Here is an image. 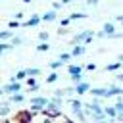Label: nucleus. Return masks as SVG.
<instances>
[{
  "mask_svg": "<svg viewBox=\"0 0 123 123\" xmlns=\"http://www.w3.org/2000/svg\"><path fill=\"white\" fill-rule=\"evenodd\" d=\"M92 37H94V31H83V33H79L77 37H73V40H71V44H88L90 40H92Z\"/></svg>",
  "mask_w": 123,
  "mask_h": 123,
  "instance_id": "obj_1",
  "label": "nucleus"
},
{
  "mask_svg": "<svg viewBox=\"0 0 123 123\" xmlns=\"http://www.w3.org/2000/svg\"><path fill=\"white\" fill-rule=\"evenodd\" d=\"M102 31L106 33V38H108V37H111V35H115V25H113L111 21H108V23H104V27H102Z\"/></svg>",
  "mask_w": 123,
  "mask_h": 123,
  "instance_id": "obj_2",
  "label": "nucleus"
},
{
  "mask_svg": "<svg viewBox=\"0 0 123 123\" xmlns=\"http://www.w3.org/2000/svg\"><path fill=\"white\" fill-rule=\"evenodd\" d=\"M90 90V85L88 83H79L77 86H75V92L77 94H85V92H88Z\"/></svg>",
  "mask_w": 123,
  "mask_h": 123,
  "instance_id": "obj_3",
  "label": "nucleus"
},
{
  "mask_svg": "<svg viewBox=\"0 0 123 123\" xmlns=\"http://www.w3.org/2000/svg\"><path fill=\"white\" fill-rule=\"evenodd\" d=\"M31 102H33V108H35V110H38V108H42V106H46V104H48V100H46V98H33Z\"/></svg>",
  "mask_w": 123,
  "mask_h": 123,
  "instance_id": "obj_4",
  "label": "nucleus"
},
{
  "mask_svg": "<svg viewBox=\"0 0 123 123\" xmlns=\"http://www.w3.org/2000/svg\"><path fill=\"white\" fill-rule=\"evenodd\" d=\"M90 92L94 96H100V98H108V88H90Z\"/></svg>",
  "mask_w": 123,
  "mask_h": 123,
  "instance_id": "obj_5",
  "label": "nucleus"
},
{
  "mask_svg": "<svg viewBox=\"0 0 123 123\" xmlns=\"http://www.w3.org/2000/svg\"><path fill=\"white\" fill-rule=\"evenodd\" d=\"M85 50H86V48H85V44H77V46L71 50V56H83V54H85Z\"/></svg>",
  "mask_w": 123,
  "mask_h": 123,
  "instance_id": "obj_6",
  "label": "nucleus"
},
{
  "mask_svg": "<svg viewBox=\"0 0 123 123\" xmlns=\"http://www.w3.org/2000/svg\"><path fill=\"white\" fill-rule=\"evenodd\" d=\"M54 19H56V10H50L42 15V21H54Z\"/></svg>",
  "mask_w": 123,
  "mask_h": 123,
  "instance_id": "obj_7",
  "label": "nucleus"
},
{
  "mask_svg": "<svg viewBox=\"0 0 123 123\" xmlns=\"http://www.w3.org/2000/svg\"><path fill=\"white\" fill-rule=\"evenodd\" d=\"M4 90H6V92H19V83H15V81H13V83H10Z\"/></svg>",
  "mask_w": 123,
  "mask_h": 123,
  "instance_id": "obj_8",
  "label": "nucleus"
},
{
  "mask_svg": "<svg viewBox=\"0 0 123 123\" xmlns=\"http://www.w3.org/2000/svg\"><path fill=\"white\" fill-rule=\"evenodd\" d=\"M121 92H123V90H121L119 86H110V88H108V98H110V96H119Z\"/></svg>",
  "mask_w": 123,
  "mask_h": 123,
  "instance_id": "obj_9",
  "label": "nucleus"
},
{
  "mask_svg": "<svg viewBox=\"0 0 123 123\" xmlns=\"http://www.w3.org/2000/svg\"><path fill=\"white\" fill-rule=\"evenodd\" d=\"M67 71H69V75L73 77V75H81V71H83V69H81L79 65H69V67H67Z\"/></svg>",
  "mask_w": 123,
  "mask_h": 123,
  "instance_id": "obj_10",
  "label": "nucleus"
},
{
  "mask_svg": "<svg viewBox=\"0 0 123 123\" xmlns=\"http://www.w3.org/2000/svg\"><path fill=\"white\" fill-rule=\"evenodd\" d=\"M40 19H42L40 15H33V17H31V19H29V21H27L25 25H27V27H35V25H37V23H38Z\"/></svg>",
  "mask_w": 123,
  "mask_h": 123,
  "instance_id": "obj_11",
  "label": "nucleus"
},
{
  "mask_svg": "<svg viewBox=\"0 0 123 123\" xmlns=\"http://www.w3.org/2000/svg\"><path fill=\"white\" fill-rule=\"evenodd\" d=\"M106 115H110V117H117V111H115V108L113 106H106Z\"/></svg>",
  "mask_w": 123,
  "mask_h": 123,
  "instance_id": "obj_12",
  "label": "nucleus"
},
{
  "mask_svg": "<svg viewBox=\"0 0 123 123\" xmlns=\"http://www.w3.org/2000/svg\"><path fill=\"white\" fill-rule=\"evenodd\" d=\"M119 67H121V62H115V63H110L106 69H108V71H117Z\"/></svg>",
  "mask_w": 123,
  "mask_h": 123,
  "instance_id": "obj_13",
  "label": "nucleus"
},
{
  "mask_svg": "<svg viewBox=\"0 0 123 123\" xmlns=\"http://www.w3.org/2000/svg\"><path fill=\"white\" fill-rule=\"evenodd\" d=\"M71 108H73V111H79V110L83 108V104H81L79 100H71Z\"/></svg>",
  "mask_w": 123,
  "mask_h": 123,
  "instance_id": "obj_14",
  "label": "nucleus"
},
{
  "mask_svg": "<svg viewBox=\"0 0 123 123\" xmlns=\"http://www.w3.org/2000/svg\"><path fill=\"white\" fill-rule=\"evenodd\" d=\"M85 17H86V15H85V13H81V12H75V13H71V15H69V19H85Z\"/></svg>",
  "mask_w": 123,
  "mask_h": 123,
  "instance_id": "obj_15",
  "label": "nucleus"
},
{
  "mask_svg": "<svg viewBox=\"0 0 123 123\" xmlns=\"http://www.w3.org/2000/svg\"><path fill=\"white\" fill-rule=\"evenodd\" d=\"M27 71V75H38L40 73V69H37V67H33V69H25Z\"/></svg>",
  "mask_w": 123,
  "mask_h": 123,
  "instance_id": "obj_16",
  "label": "nucleus"
},
{
  "mask_svg": "<svg viewBox=\"0 0 123 123\" xmlns=\"http://www.w3.org/2000/svg\"><path fill=\"white\" fill-rule=\"evenodd\" d=\"M23 77H27V71H19V73L13 77V81H19V79H23Z\"/></svg>",
  "mask_w": 123,
  "mask_h": 123,
  "instance_id": "obj_17",
  "label": "nucleus"
},
{
  "mask_svg": "<svg viewBox=\"0 0 123 123\" xmlns=\"http://www.w3.org/2000/svg\"><path fill=\"white\" fill-rule=\"evenodd\" d=\"M113 108H115V111H117V113H121V111H123V102H115V106H113Z\"/></svg>",
  "mask_w": 123,
  "mask_h": 123,
  "instance_id": "obj_18",
  "label": "nucleus"
},
{
  "mask_svg": "<svg viewBox=\"0 0 123 123\" xmlns=\"http://www.w3.org/2000/svg\"><path fill=\"white\" fill-rule=\"evenodd\" d=\"M37 48H38V52H46V50H48V44H46V42H42V44H38Z\"/></svg>",
  "mask_w": 123,
  "mask_h": 123,
  "instance_id": "obj_19",
  "label": "nucleus"
},
{
  "mask_svg": "<svg viewBox=\"0 0 123 123\" xmlns=\"http://www.w3.org/2000/svg\"><path fill=\"white\" fill-rule=\"evenodd\" d=\"M62 63H63V62H62V60H58V62H52V63H50V67H52V69H58Z\"/></svg>",
  "mask_w": 123,
  "mask_h": 123,
  "instance_id": "obj_20",
  "label": "nucleus"
},
{
  "mask_svg": "<svg viewBox=\"0 0 123 123\" xmlns=\"http://www.w3.org/2000/svg\"><path fill=\"white\" fill-rule=\"evenodd\" d=\"M12 37V31H2L0 33V38H10Z\"/></svg>",
  "mask_w": 123,
  "mask_h": 123,
  "instance_id": "obj_21",
  "label": "nucleus"
},
{
  "mask_svg": "<svg viewBox=\"0 0 123 123\" xmlns=\"http://www.w3.org/2000/svg\"><path fill=\"white\" fill-rule=\"evenodd\" d=\"M69 58H71V52H69V54L65 52V54H62V56H60V60H62V62H67Z\"/></svg>",
  "mask_w": 123,
  "mask_h": 123,
  "instance_id": "obj_22",
  "label": "nucleus"
},
{
  "mask_svg": "<svg viewBox=\"0 0 123 123\" xmlns=\"http://www.w3.org/2000/svg\"><path fill=\"white\" fill-rule=\"evenodd\" d=\"M56 79H58V75H56V73H52V75H48V79H46V81H48V83H54Z\"/></svg>",
  "mask_w": 123,
  "mask_h": 123,
  "instance_id": "obj_23",
  "label": "nucleus"
},
{
  "mask_svg": "<svg viewBox=\"0 0 123 123\" xmlns=\"http://www.w3.org/2000/svg\"><path fill=\"white\" fill-rule=\"evenodd\" d=\"M12 100H13V102H21V100H23V96H21V94H13V98H12Z\"/></svg>",
  "mask_w": 123,
  "mask_h": 123,
  "instance_id": "obj_24",
  "label": "nucleus"
},
{
  "mask_svg": "<svg viewBox=\"0 0 123 123\" xmlns=\"http://www.w3.org/2000/svg\"><path fill=\"white\" fill-rule=\"evenodd\" d=\"M12 48V44H0V52H4V50H10Z\"/></svg>",
  "mask_w": 123,
  "mask_h": 123,
  "instance_id": "obj_25",
  "label": "nucleus"
},
{
  "mask_svg": "<svg viewBox=\"0 0 123 123\" xmlns=\"http://www.w3.org/2000/svg\"><path fill=\"white\" fill-rule=\"evenodd\" d=\"M69 21H71L69 17H65V19H62V27H67V25H69Z\"/></svg>",
  "mask_w": 123,
  "mask_h": 123,
  "instance_id": "obj_26",
  "label": "nucleus"
},
{
  "mask_svg": "<svg viewBox=\"0 0 123 123\" xmlns=\"http://www.w3.org/2000/svg\"><path fill=\"white\" fill-rule=\"evenodd\" d=\"M38 38H40V40H46V38H48V33H44V31H42V33L38 35Z\"/></svg>",
  "mask_w": 123,
  "mask_h": 123,
  "instance_id": "obj_27",
  "label": "nucleus"
},
{
  "mask_svg": "<svg viewBox=\"0 0 123 123\" xmlns=\"http://www.w3.org/2000/svg\"><path fill=\"white\" fill-rule=\"evenodd\" d=\"M85 2H86V4H88V6H96V4H98V2H100V0H85Z\"/></svg>",
  "mask_w": 123,
  "mask_h": 123,
  "instance_id": "obj_28",
  "label": "nucleus"
},
{
  "mask_svg": "<svg viewBox=\"0 0 123 123\" xmlns=\"http://www.w3.org/2000/svg\"><path fill=\"white\" fill-rule=\"evenodd\" d=\"M15 27H19V23L17 21H10V29H15Z\"/></svg>",
  "mask_w": 123,
  "mask_h": 123,
  "instance_id": "obj_29",
  "label": "nucleus"
},
{
  "mask_svg": "<svg viewBox=\"0 0 123 123\" xmlns=\"http://www.w3.org/2000/svg\"><path fill=\"white\" fill-rule=\"evenodd\" d=\"M115 21H119V23L123 25V13H121V15H115Z\"/></svg>",
  "mask_w": 123,
  "mask_h": 123,
  "instance_id": "obj_30",
  "label": "nucleus"
},
{
  "mask_svg": "<svg viewBox=\"0 0 123 123\" xmlns=\"http://www.w3.org/2000/svg\"><path fill=\"white\" fill-rule=\"evenodd\" d=\"M62 6H63V4H62V2H56V4H54V10H60V8H62Z\"/></svg>",
  "mask_w": 123,
  "mask_h": 123,
  "instance_id": "obj_31",
  "label": "nucleus"
},
{
  "mask_svg": "<svg viewBox=\"0 0 123 123\" xmlns=\"http://www.w3.org/2000/svg\"><path fill=\"white\" fill-rule=\"evenodd\" d=\"M12 42H13V44H21V38H19V37H15V38H13Z\"/></svg>",
  "mask_w": 123,
  "mask_h": 123,
  "instance_id": "obj_32",
  "label": "nucleus"
},
{
  "mask_svg": "<svg viewBox=\"0 0 123 123\" xmlns=\"http://www.w3.org/2000/svg\"><path fill=\"white\" fill-rule=\"evenodd\" d=\"M115 119H117V121H123V111H121V113H117V117H115Z\"/></svg>",
  "mask_w": 123,
  "mask_h": 123,
  "instance_id": "obj_33",
  "label": "nucleus"
},
{
  "mask_svg": "<svg viewBox=\"0 0 123 123\" xmlns=\"http://www.w3.org/2000/svg\"><path fill=\"white\" fill-rule=\"evenodd\" d=\"M69 2H71V0H62V4H69Z\"/></svg>",
  "mask_w": 123,
  "mask_h": 123,
  "instance_id": "obj_34",
  "label": "nucleus"
},
{
  "mask_svg": "<svg viewBox=\"0 0 123 123\" xmlns=\"http://www.w3.org/2000/svg\"><path fill=\"white\" fill-rule=\"evenodd\" d=\"M119 62H123V54H121V56H119Z\"/></svg>",
  "mask_w": 123,
  "mask_h": 123,
  "instance_id": "obj_35",
  "label": "nucleus"
},
{
  "mask_svg": "<svg viewBox=\"0 0 123 123\" xmlns=\"http://www.w3.org/2000/svg\"><path fill=\"white\" fill-rule=\"evenodd\" d=\"M23 2H25V4H29V2H31V0H23Z\"/></svg>",
  "mask_w": 123,
  "mask_h": 123,
  "instance_id": "obj_36",
  "label": "nucleus"
}]
</instances>
